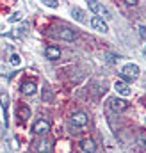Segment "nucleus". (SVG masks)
Here are the masks:
<instances>
[{"label":"nucleus","instance_id":"obj_15","mask_svg":"<svg viewBox=\"0 0 146 153\" xmlns=\"http://www.w3.org/2000/svg\"><path fill=\"white\" fill-rule=\"evenodd\" d=\"M18 116H20L23 121H25V119H29V117H31V109H29V107H20Z\"/></svg>","mask_w":146,"mask_h":153},{"label":"nucleus","instance_id":"obj_2","mask_svg":"<svg viewBox=\"0 0 146 153\" xmlns=\"http://www.w3.org/2000/svg\"><path fill=\"white\" fill-rule=\"evenodd\" d=\"M121 75L128 76V78H132V80H136L137 76H139V66L137 64H125L123 66V70H121Z\"/></svg>","mask_w":146,"mask_h":153},{"label":"nucleus","instance_id":"obj_3","mask_svg":"<svg viewBox=\"0 0 146 153\" xmlns=\"http://www.w3.org/2000/svg\"><path fill=\"white\" fill-rule=\"evenodd\" d=\"M91 27H93L95 30H98V32H102V34H105V32H109V27H107V23H105V20H102V18H98V16H93V18H91Z\"/></svg>","mask_w":146,"mask_h":153},{"label":"nucleus","instance_id":"obj_1","mask_svg":"<svg viewBox=\"0 0 146 153\" xmlns=\"http://www.w3.org/2000/svg\"><path fill=\"white\" fill-rule=\"evenodd\" d=\"M87 7H89L95 14H98V18H102V20H110V18H112L110 13H109V9H107L104 4L96 2V0H89V2H87Z\"/></svg>","mask_w":146,"mask_h":153},{"label":"nucleus","instance_id":"obj_7","mask_svg":"<svg viewBox=\"0 0 146 153\" xmlns=\"http://www.w3.org/2000/svg\"><path fill=\"white\" fill-rule=\"evenodd\" d=\"M57 36H59L61 39H64V41H73V39L77 38L75 30H72V29H68V27H61V29L57 30Z\"/></svg>","mask_w":146,"mask_h":153},{"label":"nucleus","instance_id":"obj_14","mask_svg":"<svg viewBox=\"0 0 146 153\" xmlns=\"http://www.w3.org/2000/svg\"><path fill=\"white\" fill-rule=\"evenodd\" d=\"M9 64H11V66H16V68H18V66L22 64V57H20L18 53H11V57H9Z\"/></svg>","mask_w":146,"mask_h":153},{"label":"nucleus","instance_id":"obj_11","mask_svg":"<svg viewBox=\"0 0 146 153\" xmlns=\"http://www.w3.org/2000/svg\"><path fill=\"white\" fill-rule=\"evenodd\" d=\"M72 16L78 22V23H86V22H87L86 13H84L82 9H78V7H72Z\"/></svg>","mask_w":146,"mask_h":153},{"label":"nucleus","instance_id":"obj_10","mask_svg":"<svg viewBox=\"0 0 146 153\" xmlns=\"http://www.w3.org/2000/svg\"><path fill=\"white\" fill-rule=\"evenodd\" d=\"M0 105H2V109L5 112V125H7L9 123V119H7V107H9V94H7V91H0Z\"/></svg>","mask_w":146,"mask_h":153},{"label":"nucleus","instance_id":"obj_17","mask_svg":"<svg viewBox=\"0 0 146 153\" xmlns=\"http://www.w3.org/2000/svg\"><path fill=\"white\" fill-rule=\"evenodd\" d=\"M43 4H45V5H46V7H52V9H54V7H57V5H59V2H57V0H45V2H43Z\"/></svg>","mask_w":146,"mask_h":153},{"label":"nucleus","instance_id":"obj_6","mask_svg":"<svg viewBox=\"0 0 146 153\" xmlns=\"http://www.w3.org/2000/svg\"><path fill=\"white\" fill-rule=\"evenodd\" d=\"M72 123L75 125V126H86L87 125V114L86 112H75V114L72 116Z\"/></svg>","mask_w":146,"mask_h":153},{"label":"nucleus","instance_id":"obj_18","mask_svg":"<svg viewBox=\"0 0 146 153\" xmlns=\"http://www.w3.org/2000/svg\"><path fill=\"white\" fill-rule=\"evenodd\" d=\"M18 20H22V13H14V14L9 18V22H18Z\"/></svg>","mask_w":146,"mask_h":153},{"label":"nucleus","instance_id":"obj_12","mask_svg":"<svg viewBox=\"0 0 146 153\" xmlns=\"http://www.w3.org/2000/svg\"><path fill=\"white\" fill-rule=\"evenodd\" d=\"M45 53H46V57L52 59V61H55V59L61 57V50H59L57 46H46V48H45Z\"/></svg>","mask_w":146,"mask_h":153},{"label":"nucleus","instance_id":"obj_4","mask_svg":"<svg viewBox=\"0 0 146 153\" xmlns=\"http://www.w3.org/2000/svg\"><path fill=\"white\" fill-rule=\"evenodd\" d=\"M109 105L114 112H123V111H127V107H128V103H127L123 98H110Z\"/></svg>","mask_w":146,"mask_h":153},{"label":"nucleus","instance_id":"obj_5","mask_svg":"<svg viewBox=\"0 0 146 153\" xmlns=\"http://www.w3.org/2000/svg\"><path fill=\"white\" fill-rule=\"evenodd\" d=\"M32 130H34V134H37V135H43V134H46L50 130V125L45 119H37L36 123H34V126H32Z\"/></svg>","mask_w":146,"mask_h":153},{"label":"nucleus","instance_id":"obj_21","mask_svg":"<svg viewBox=\"0 0 146 153\" xmlns=\"http://www.w3.org/2000/svg\"><path fill=\"white\" fill-rule=\"evenodd\" d=\"M143 53H145V57H146V43H145V48H143Z\"/></svg>","mask_w":146,"mask_h":153},{"label":"nucleus","instance_id":"obj_9","mask_svg":"<svg viewBox=\"0 0 146 153\" xmlns=\"http://www.w3.org/2000/svg\"><path fill=\"white\" fill-rule=\"evenodd\" d=\"M114 89H116V93H119L121 96H128V94H130V85L125 84L123 80H118V82L114 84Z\"/></svg>","mask_w":146,"mask_h":153},{"label":"nucleus","instance_id":"obj_20","mask_svg":"<svg viewBox=\"0 0 146 153\" xmlns=\"http://www.w3.org/2000/svg\"><path fill=\"white\" fill-rule=\"evenodd\" d=\"M125 4H127V5H132V7H134V5H137V0H127Z\"/></svg>","mask_w":146,"mask_h":153},{"label":"nucleus","instance_id":"obj_16","mask_svg":"<svg viewBox=\"0 0 146 153\" xmlns=\"http://www.w3.org/2000/svg\"><path fill=\"white\" fill-rule=\"evenodd\" d=\"M36 150H37L39 153H43V152H48V150H50V144H48L46 141H41V143H37Z\"/></svg>","mask_w":146,"mask_h":153},{"label":"nucleus","instance_id":"obj_19","mask_svg":"<svg viewBox=\"0 0 146 153\" xmlns=\"http://www.w3.org/2000/svg\"><path fill=\"white\" fill-rule=\"evenodd\" d=\"M137 29H139V34H141V38H146V27H145V25H139Z\"/></svg>","mask_w":146,"mask_h":153},{"label":"nucleus","instance_id":"obj_8","mask_svg":"<svg viewBox=\"0 0 146 153\" xmlns=\"http://www.w3.org/2000/svg\"><path fill=\"white\" fill-rule=\"evenodd\" d=\"M20 91L23 93V94H27V96H32V94H36V91H37V87H36V84L34 82H23L22 84V87H20Z\"/></svg>","mask_w":146,"mask_h":153},{"label":"nucleus","instance_id":"obj_13","mask_svg":"<svg viewBox=\"0 0 146 153\" xmlns=\"http://www.w3.org/2000/svg\"><path fill=\"white\" fill-rule=\"evenodd\" d=\"M80 148L87 153H93L96 150V144H95V141H91V139H84V141H80Z\"/></svg>","mask_w":146,"mask_h":153}]
</instances>
